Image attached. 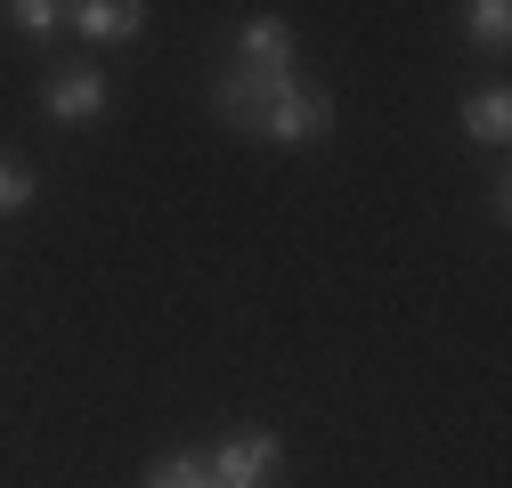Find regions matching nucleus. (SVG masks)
<instances>
[{"instance_id":"10","label":"nucleus","mask_w":512,"mask_h":488,"mask_svg":"<svg viewBox=\"0 0 512 488\" xmlns=\"http://www.w3.org/2000/svg\"><path fill=\"white\" fill-rule=\"evenodd\" d=\"M464 41L504 49V41H512V9H504V0H472V9H464Z\"/></svg>"},{"instance_id":"2","label":"nucleus","mask_w":512,"mask_h":488,"mask_svg":"<svg viewBox=\"0 0 512 488\" xmlns=\"http://www.w3.org/2000/svg\"><path fill=\"white\" fill-rule=\"evenodd\" d=\"M317 131H334V98L317 90V82H301V74H285V82H277V98H269L261 139H269V147H309Z\"/></svg>"},{"instance_id":"5","label":"nucleus","mask_w":512,"mask_h":488,"mask_svg":"<svg viewBox=\"0 0 512 488\" xmlns=\"http://www.w3.org/2000/svg\"><path fill=\"white\" fill-rule=\"evenodd\" d=\"M66 33L74 41H139L147 33V9H139V0H74Z\"/></svg>"},{"instance_id":"3","label":"nucleus","mask_w":512,"mask_h":488,"mask_svg":"<svg viewBox=\"0 0 512 488\" xmlns=\"http://www.w3.org/2000/svg\"><path fill=\"white\" fill-rule=\"evenodd\" d=\"M293 74H301V66H293ZM277 82H285V74H261V66H220V82H212V114L228 122V131L261 139V122H269V98H277Z\"/></svg>"},{"instance_id":"11","label":"nucleus","mask_w":512,"mask_h":488,"mask_svg":"<svg viewBox=\"0 0 512 488\" xmlns=\"http://www.w3.org/2000/svg\"><path fill=\"white\" fill-rule=\"evenodd\" d=\"M25 204H33V171H25L17 155H0V220L25 212Z\"/></svg>"},{"instance_id":"8","label":"nucleus","mask_w":512,"mask_h":488,"mask_svg":"<svg viewBox=\"0 0 512 488\" xmlns=\"http://www.w3.org/2000/svg\"><path fill=\"white\" fill-rule=\"evenodd\" d=\"M9 33H25V41H57L66 33V0H9Z\"/></svg>"},{"instance_id":"6","label":"nucleus","mask_w":512,"mask_h":488,"mask_svg":"<svg viewBox=\"0 0 512 488\" xmlns=\"http://www.w3.org/2000/svg\"><path fill=\"white\" fill-rule=\"evenodd\" d=\"M456 122H464V139L504 147V139H512V90H504V82H480V90L456 106Z\"/></svg>"},{"instance_id":"4","label":"nucleus","mask_w":512,"mask_h":488,"mask_svg":"<svg viewBox=\"0 0 512 488\" xmlns=\"http://www.w3.org/2000/svg\"><path fill=\"white\" fill-rule=\"evenodd\" d=\"M41 106H49L57 122H98V114H106V74L82 66V57H66V66L41 74Z\"/></svg>"},{"instance_id":"1","label":"nucleus","mask_w":512,"mask_h":488,"mask_svg":"<svg viewBox=\"0 0 512 488\" xmlns=\"http://www.w3.org/2000/svg\"><path fill=\"white\" fill-rule=\"evenodd\" d=\"M212 488H277L285 480V440L277 432H228L212 456H204Z\"/></svg>"},{"instance_id":"9","label":"nucleus","mask_w":512,"mask_h":488,"mask_svg":"<svg viewBox=\"0 0 512 488\" xmlns=\"http://www.w3.org/2000/svg\"><path fill=\"white\" fill-rule=\"evenodd\" d=\"M139 488H212V472H204V456L196 448H171V456H155L147 464V480Z\"/></svg>"},{"instance_id":"7","label":"nucleus","mask_w":512,"mask_h":488,"mask_svg":"<svg viewBox=\"0 0 512 488\" xmlns=\"http://www.w3.org/2000/svg\"><path fill=\"white\" fill-rule=\"evenodd\" d=\"M236 66H261V74H293V25L285 17H252L236 41Z\"/></svg>"}]
</instances>
